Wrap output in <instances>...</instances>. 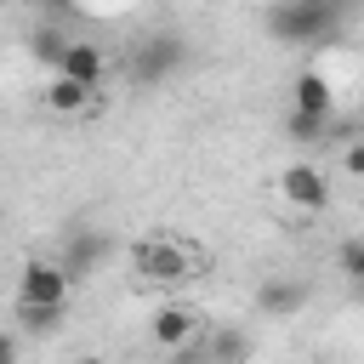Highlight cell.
I'll return each instance as SVG.
<instances>
[{
	"label": "cell",
	"mask_w": 364,
	"mask_h": 364,
	"mask_svg": "<svg viewBox=\"0 0 364 364\" xmlns=\"http://www.w3.org/2000/svg\"><path fill=\"white\" fill-rule=\"evenodd\" d=\"M296 114H318V119H330V114H336V97H330V80H324L318 68H307V74H296Z\"/></svg>",
	"instance_id": "cell-10"
},
{
	"label": "cell",
	"mask_w": 364,
	"mask_h": 364,
	"mask_svg": "<svg viewBox=\"0 0 364 364\" xmlns=\"http://www.w3.org/2000/svg\"><path fill=\"white\" fill-rule=\"evenodd\" d=\"M341 165H347V176H364V142H347Z\"/></svg>",
	"instance_id": "cell-18"
},
{
	"label": "cell",
	"mask_w": 364,
	"mask_h": 364,
	"mask_svg": "<svg viewBox=\"0 0 364 364\" xmlns=\"http://www.w3.org/2000/svg\"><path fill=\"white\" fill-rule=\"evenodd\" d=\"M171 364H210V353L188 341V347H171Z\"/></svg>",
	"instance_id": "cell-17"
},
{
	"label": "cell",
	"mask_w": 364,
	"mask_h": 364,
	"mask_svg": "<svg viewBox=\"0 0 364 364\" xmlns=\"http://www.w3.org/2000/svg\"><path fill=\"white\" fill-rule=\"evenodd\" d=\"M336 262H341V273H347V279H353V284H364V239H347V245H341V256H336Z\"/></svg>",
	"instance_id": "cell-16"
},
{
	"label": "cell",
	"mask_w": 364,
	"mask_h": 364,
	"mask_svg": "<svg viewBox=\"0 0 364 364\" xmlns=\"http://www.w3.org/2000/svg\"><path fill=\"white\" fill-rule=\"evenodd\" d=\"M0 364H17V336L0 330Z\"/></svg>",
	"instance_id": "cell-19"
},
{
	"label": "cell",
	"mask_w": 364,
	"mask_h": 364,
	"mask_svg": "<svg viewBox=\"0 0 364 364\" xmlns=\"http://www.w3.org/2000/svg\"><path fill=\"white\" fill-rule=\"evenodd\" d=\"M68 284L74 279L57 262H23V273H17V307H63Z\"/></svg>",
	"instance_id": "cell-3"
},
{
	"label": "cell",
	"mask_w": 364,
	"mask_h": 364,
	"mask_svg": "<svg viewBox=\"0 0 364 364\" xmlns=\"http://www.w3.org/2000/svg\"><path fill=\"white\" fill-rule=\"evenodd\" d=\"M28 46H34V57L57 74V63H63V51H68V34H63V28H34V40H28Z\"/></svg>",
	"instance_id": "cell-12"
},
{
	"label": "cell",
	"mask_w": 364,
	"mask_h": 364,
	"mask_svg": "<svg viewBox=\"0 0 364 364\" xmlns=\"http://www.w3.org/2000/svg\"><path fill=\"white\" fill-rule=\"evenodd\" d=\"M336 23H341V17L318 11L313 0H273V6H267V34H273L279 46H318V40L336 34Z\"/></svg>",
	"instance_id": "cell-1"
},
{
	"label": "cell",
	"mask_w": 364,
	"mask_h": 364,
	"mask_svg": "<svg viewBox=\"0 0 364 364\" xmlns=\"http://www.w3.org/2000/svg\"><path fill=\"white\" fill-rule=\"evenodd\" d=\"M17 318H23L28 336H51L63 324V307H17Z\"/></svg>",
	"instance_id": "cell-15"
},
{
	"label": "cell",
	"mask_w": 364,
	"mask_h": 364,
	"mask_svg": "<svg viewBox=\"0 0 364 364\" xmlns=\"http://www.w3.org/2000/svg\"><path fill=\"white\" fill-rule=\"evenodd\" d=\"M80 364H108V358H80Z\"/></svg>",
	"instance_id": "cell-22"
},
{
	"label": "cell",
	"mask_w": 364,
	"mask_h": 364,
	"mask_svg": "<svg viewBox=\"0 0 364 364\" xmlns=\"http://www.w3.org/2000/svg\"><path fill=\"white\" fill-rule=\"evenodd\" d=\"M40 6H57V11H63V6H68V0H40Z\"/></svg>",
	"instance_id": "cell-21"
},
{
	"label": "cell",
	"mask_w": 364,
	"mask_h": 364,
	"mask_svg": "<svg viewBox=\"0 0 364 364\" xmlns=\"http://www.w3.org/2000/svg\"><path fill=\"white\" fill-rule=\"evenodd\" d=\"M148 330H154V341H159V347H188V341L199 336V313H193L188 301H165V307L154 313V324H148Z\"/></svg>",
	"instance_id": "cell-7"
},
{
	"label": "cell",
	"mask_w": 364,
	"mask_h": 364,
	"mask_svg": "<svg viewBox=\"0 0 364 364\" xmlns=\"http://www.w3.org/2000/svg\"><path fill=\"white\" fill-rule=\"evenodd\" d=\"M57 74H68V80H80V85H102V74H108V57H102V46H91V40H68V51H63V63H57Z\"/></svg>",
	"instance_id": "cell-8"
},
{
	"label": "cell",
	"mask_w": 364,
	"mask_h": 364,
	"mask_svg": "<svg viewBox=\"0 0 364 364\" xmlns=\"http://www.w3.org/2000/svg\"><path fill=\"white\" fill-rule=\"evenodd\" d=\"M182 63H188V40L182 34H154L131 51V80L136 85H165Z\"/></svg>",
	"instance_id": "cell-2"
},
{
	"label": "cell",
	"mask_w": 364,
	"mask_h": 364,
	"mask_svg": "<svg viewBox=\"0 0 364 364\" xmlns=\"http://www.w3.org/2000/svg\"><path fill=\"white\" fill-rule=\"evenodd\" d=\"M301 301H307V290H301L296 279H267V284L256 290V307H262V313H273V318H290Z\"/></svg>",
	"instance_id": "cell-11"
},
{
	"label": "cell",
	"mask_w": 364,
	"mask_h": 364,
	"mask_svg": "<svg viewBox=\"0 0 364 364\" xmlns=\"http://www.w3.org/2000/svg\"><path fill=\"white\" fill-rule=\"evenodd\" d=\"M313 6H318V11H330V17H341V11L353 6V0H313Z\"/></svg>",
	"instance_id": "cell-20"
},
{
	"label": "cell",
	"mask_w": 364,
	"mask_h": 364,
	"mask_svg": "<svg viewBox=\"0 0 364 364\" xmlns=\"http://www.w3.org/2000/svg\"><path fill=\"white\" fill-rule=\"evenodd\" d=\"M136 273L142 279H188V250L176 239H142L136 245Z\"/></svg>",
	"instance_id": "cell-5"
},
{
	"label": "cell",
	"mask_w": 364,
	"mask_h": 364,
	"mask_svg": "<svg viewBox=\"0 0 364 364\" xmlns=\"http://www.w3.org/2000/svg\"><path fill=\"white\" fill-rule=\"evenodd\" d=\"M102 256H108V239H102V233H91V228H80V233H68V250H63V262H57V267H63L68 279H80V273H85V267H97Z\"/></svg>",
	"instance_id": "cell-9"
},
{
	"label": "cell",
	"mask_w": 364,
	"mask_h": 364,
	"mask_svg": "<svg viewBox=\"0 0 364 364\" xmlns=\"http://www.w3.org/2000/svg\"><path fill=\"white\" fill-rule=\"evenodd\" d=\"M284 131H290V142H324V131H330V119H318V114H296V108H290V119H284Z\"/></svg>",
	"instance_id": "cell-14"
},
{
	"label": "cell",
	"mask_w": 364,
	"mask_h": 364,
	"mask_svg": "<svg viewBox=\"0 0 364 364\" xmlns=\"http://www.w3.org/2000/svg\"><path fill=\"white\" fill-rule=\"evenodd\" d=\"M40 97H46V108H51V114H63V119H80V114H91V108H97V91H91V85H80V80H68V74H51Z\"/></svg>",
	"instance_id": "cell-6"
},
{
	"label": "cell",
	"mask_w": 364,
	"mask_h": 364,
	"mask_svg": "<svg viewBox=\"0 0 364 364\" xmlns=\"http://www.w3.org/2000/svg\"><path fill=\"white\" fill-rule=\"evenodd\" d=\"M245 358H250L245 330H222V336L210 341V364H245Z\"/></svg>",
	"instance_id": "cell-13"
},
{
	"label": "cell",
	"mask_w": 364,
	"mask_h": 364,
	"mask_svg": "<svg viewBox=\"0 0 364 364\" xmlns=\"http://www.w3.org/2000/svg\"><path fill=\"white\" fill-rule=\"evenodd\" d=\"M279 193H284L290 205H301V210H324V205H330V182H324L318 165H284Z\"/></svg>",
	"instance_id": "cell-4"
}]
</instances>
